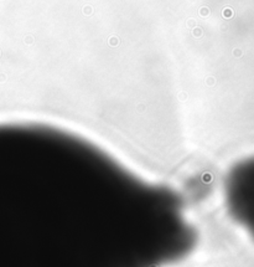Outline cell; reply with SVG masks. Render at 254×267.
<instances>
[{"instance_id":"cell-1","label":"cell","mask_w":254,"mask_h":267,"mask_svg":"<svg viewBox=\"0 0 254 267\" xmlns=\"http://www.w3.org/2000/svg\"><path fill=\"white\" fill-rule=\"evenodd\" d=\"M108 229L102 183L65 130L0 124V243L98 240Z\"/></svg>"}]
</instances>
